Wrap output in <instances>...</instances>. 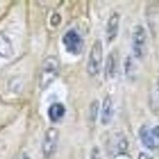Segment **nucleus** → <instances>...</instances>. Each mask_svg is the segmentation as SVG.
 <instances>
[{
  "label": "nucleus",
  "instance_id": "obj_1",
  "mask_svg": "<svg viewBox=\"0 0 159 159\" xmlns=\"http://www.w3.org/2000/svg\"><path fill=\"white\" fill-rule=\"evenodd\" d=\"M60 61L56 56H48L43 61L39 74V87L41 89L48 88L58 76L60 72Z\"/></svg>",
  "mask_w": 159,
  "mask_h": 159
},
{
  "label": "nucleus",
  "instance_id": "obj_2",
  "mask_svg": "<svg viewBox=\"0 0 159 159\" xmlns=\"http://www.w3.org/2000/svg\"><path fill=\"white\" fill-rule=\"evenodd\" d=\"M102 43L96 40L92 46L87 62V72L90 76H96L99 73L102 64Z\"/></svg>",
  "mask_w": 159,
  "mask_h": 159
},
{
  "label": "nucleus",
  "instance_id": "obj_3",
  "mask_svg": "<svg viewBox=\"0 0 159 159\" xmlns=\"http://www.w3.org/2000/svg\"><path fill=\"white\" fill-rule=\"evenodd\" d=\"M132 48L135 57L142 58L147 49V33L144 26L138 25L132 33Z\"/></svg>",
  "mask_w": 159,
  "mask_h": 159
},
{
  "label": "nucleus",
  "instance_id": "obj_4",
  "mask_svg": "<svg viewBox=\"0 0 159 159\" xmlns=\"http://www.w3.org/2000/svg\"><path fill=\"white\" fill-rule=\"evenodd\" d=\"M59 141V130L55 127H50L45 132L42 143V154L46 159H50L56 152Z\"/></svg>",
  "mask_w": 159,
  "mask_h": 159
},
{
  "label": "nucleus",
  "instance_id": "obj_5",
  "mask_svg": "<svg viewBox=\"0 0 159 159\" xmlns=\"http://www.w3.org/2000/svg\"><path fill=\"white\" fill-rule=\"evenodd\" d=\"M62 42L67 51L73 54H78L82 51L83 41L81 36L74 30H70L64 35Z\"/></svg>",
  "mask_w": 159,
  "mask_h": 159
},
{
  "label": "nucleus",
  "instance_id": "obj_6",
  "mask_svg": "<svg viewBox=\"0 0 159 159\" xmlns=\"http://www.w3.org/2000/svg\"><path fill=\"white\" fill-rule=\"evenodd\" d=\"M120 25V15L117 12H114L112 13L107 21L106 34L107 38L109 42H111L114 40L118 34Z\"/></svg>",
  "mask_w": 159,
  "mask_h": 159
},
{
  "label": "nucleus",
  "instance_id": "obj_7",
  "mask_svg": "<svg viewBox=\"0 0 159 159\" xmlns=\"http://www.w3.org/2000/svg\"><path fill=\"white\" fill-rule=\"evenodd\" d=\"M113 101L110 96H107L104 98L101 110V123L103 125L110 124L113 117Z\"/></svg>",
  "mask_w": 159,
  "mask_h": 159
},
{
  "label": "nucleus",
  "instance_id": "obj_8",
  "mask_svg": "<svg viewBox=\"0 0 159 159\" xmlns=\"http://www.w3.org/2000/svg\"><path fill=\"white\" fill-rule=\"evenodd\" d=\"M13 54V47L9 37L0 32V57L9 58Z\"/></svg>",
  "mask_w": 159,
  "mask_h": 159
},
{
  "label": "nucleus",
  "instance_id": "obj_9",
  "mask_svg": "<svg viewBox=\"0 0 159 159\" xmlns=\"http://www.w3.org/2000/svg\"><path fill=\"white\" fill-rule=\"evenodd\" d=\"M140 138L141 142L147 148L153 150L156 147L155 138L152 134V130L147 126H144L140 130Z\"/></svg>",
  "mask_w": 159,
  "mask_h": 159
},
{
  "label": "nucleus",
  "instance_id": "obj_10",
  "mask_svg": "<svg viewBox=\"0 0 159 159\" xmlns=\"http://www.w3.org/2000/svg\"><path fill=\"white\" fill-rule=\"evenodd\" d=\"M65 107L61 103H54L48 109V116L53 122L60 120L65 114Z\"/></svg>",
  "mask_w": 159,
  "mask_h": 159
},
{
  "label": "nucleus",
  "instance_id": "obj_11",
  "mask_svg": "<svg viewBox=\"0 0 159 159\" xmlns=\"http://www.w3.org/2000/svg\"><path fill=\"white\" fill-rule=\"evenodd\" d=\"M116 71V57L113 53H110L107 59L105 67V75L107 79H112Z\"/></svg>",
  "mask_w": 159,
  "mask_h": 159
},
{
  "label": "nucleus",
  "instance_id": "obj_12",
  "mask_svg": "<svg viewBox=\"0 0 159 159\" xmlns=\"http://www.w3.org/2000/svg\"><path fill=\"white\" fill-rule=\"evenodd\" d=\"M113 150L116 152V153H122L127 148V141L125 137L123 134H117L115 136L113 140Z\"/></svg>",
  "mask_w": 159,
  "mask_h": 159
},
{
  "label": "nucleus",
  "instance_id": "obj_13",
  "mask_svg": "<svg viewBox=\"0 0 159 159\" xmlns=\"http://www.w3.org/2000/svg\"><path fill=\"white\" fill-rule=\"evenodd\" d=\"M98 110H99V102L97 100H95L94 102H92L89 108V120L91 122L94 123V121L96 120L98 114Z\"/></svg>",
  "mask_w": 159,
  "mask_h": 159
},
{
  "label": "nucleus",
  "instance_id": "obj_14",
  "mask_svg": "<svg viewBox=\"0 0 159 159\" xmlns=\"http://www.w3.org/2000/svg\"><path fill=\"white\" fill-rule=\"evenodd\" d=\"M89 159H102L100 151H99V149L97 147H95L92 149Z\"/></svg>",
  "mask_w": 159,
  "mask_h": 159
},
{
  "label": "nucleus",
  "instance_id": "obj_15",
  "mask_svg": "<svg viewBox=\"0 0 159 159\" xmlns=\"http://www.w3.org/2000/svg\"><path fill=\"white\" fill-rule=\"evenodd\" d=\"M152 131L155 138H159V126H157L155 128L152 129Z\"/></svg>",
  "mask_w": 159,
  "mask_h": 159
},
{
  "label": "nucleus",
  "instance_id": "obj_16",
  "mask_svg": "<svg viewBox=\"0 0 159 159\" xmlns=\"http://www.w3.org/2000/svg\"><path fill=\"white\" fill-rule=\"evenodd\" d=\"M138 159H153L149 155L146 153H141L138 156Z\"/></svg>",
  "mask_w": 159,
  "mask_h": 159
},
{
  "label": "nucleus",
  "instance_id": "obj_17",
  "mask_svg": "<svg viewBox=\"0 0 159 159\" xmlns=\"http://www.w3.org/2000/svg\"><path fill=\"white\" fill-rule=\"evenodd\" d=\"M16 159H30V158L26 154L23 153L22 154V155H20L19 157H17Z\"/></svg>",
  "mask_w": 159,
  "mask_h": 159
},
{
  "label": "nucleus",
  "instance_id": "obj_18",
  "mask_svg": "<svg viewBox=\"0 0 159 159\" xmlns=\"http://www.w3.org/2000/svg\"><path fill=\"white\" fill-rule=\"evenodd\" d=\"M156 94H157V98H158V100L159 102V78L157 81V84H156Z\"/></svg>",
  "mask_w": 159,
  "mask_h": 159
}]
</instances>
